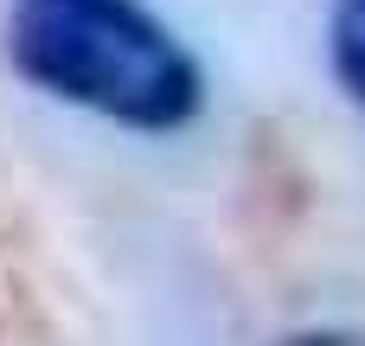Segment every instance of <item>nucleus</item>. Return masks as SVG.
Segmentation results:
<instances>
[{"label":"nucleus","mask_w":365,"mask_h":346,"mask_svg":"<svg viewBox=\"0 0 365 346\" xmlns=\"http://www.w3.org/2000/svg\"><path fill=\"white\" fill-rule=\"evenodd\" d=\"M6 64L51 103L135 135H173L205 109V71L148 0H13Z\"/></svg>","instance_id":"obj_1"},{"label":"nucleus","mask_w":365,"mask_h":346,"mask_svg":"<svg viewBox=\"0 0 365 346\" xmlns=\"http://www.w3.org/2000/svg\"><path fill=\"white\" fill-rule=\"evenodd\" d=\"M327 64L340 90L365 109V0H334L327 13Z\"/></svg>","instance_id":"obj_2"},{"label":"nucleus","mask_w":365,"mask_h":346,"mask_svg":"<svg viewBox=\"0 0 365 346\" xmlns=\"http://www.w3.org/2000/svg\"><path fill=\"white\" fill-rule=\"evenodd\" d=\"M276 346H365V334H353V327H314V334H289Z\"/></svg>","instance_id":"obj_3"}]
</instances>
